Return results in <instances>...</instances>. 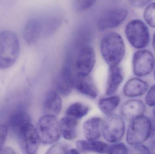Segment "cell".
I'll use <instances>...</instances> for the list:
<instances>
[{"instance_id":"6da1fadb","label":"cell","mask_w":155,"mask_h":154,"mask_svg":"<svg viewBox=\"0 0 155 154\" xmlns=\"http://www.w3.org/2000/svg\"><path fill=\"white\" fill-rule=\"evenodd\" d=\"M100 49L103 58L109 66H117L124 58L125 45L120 34L110 32L102 38Z\"/></svg>"},{"instance_id":"7a4b0ae2","label":"cell","mask_w":155,"mask_h":154,"mask_svg":"<svg viewBox=\"0 0 155 154\" xmlns=\"http://www.w3.org/2000/svg\"><path fill=\"white\" fill-rule=\"evenodd\" d=\"M20 53V42L16 33L10 30L0 32V69L12 67Z\"/></svg>"},{"instance_id":"3957f363","label":"cell","mask_w":155,"mask_h":154,"mask_svg":"<svg viewBox=\"0 0 155 154\" xmlns=\"http://www.w3.org/2000/svg\"><path fill=\"white\" fill-rule=\"evenodd\" d=\"M130 122L127 132V143L132 146L143 144L152 134L153 123L151 119L143 115Z\"/></svg>"},{"instance_id":"277c9868","label":"cell","mask_w":155,"mask_h":154,"mask_svg":"<svg viewBox=\"0 0 155 154\" xmlns=\"http://www.w3.org/2000/svg\"><path fill=\"white\" fill-rule=\"evenodd\" d=\"M125 34L128 42L135 49H143L147 47L150 40L149 28L140 19H134L127 23Z\"/></svg>"},{"instance_id":"5b68a950","label":"cell","mask_w":155,"mask_h":154,"mask_svg":"<svg viewBox=\"0 0 155 154\" xmlns=\"http://www.w3.org/2000/svg\"><path fill=\"white\" fill-rule=\"evenodd\" d=\"M41 143L50 145L57 143L61 138L60 121L56 116L46 115L38 120L36 127Z\"/></svg>"},{"instance_id":"8992f818","label":"cell","mask_w":155,"mask_h":154,"mask_svg":"<svg viewBox=\"0 0 155 154\" xmlns=\"http://www.w3.org/2000/svg\"><path fill=\"white\" fill-rule=\"evenodd\" d=\"M125 124L122 117L116 114H110L104 122L103 135L109 143H118L124 137Z\"/></svg>"},{"instance_id":"52a82bcc","label":"cell","mask_w":155,"mask_h":154,"mask_svg":"<svg viewBox=\"0 0 155 154\" xmlns=\"http://www.w3.org/2000/svg\"><path fill=\"white\" fill-rule=\"evenodd\" d=\"M24 153H37L41 143L36 128L31 124L25 125L15 134Z\"/></svg>"},{"instance_id":"ba28073f","label":"cell","mask_w":155,"mask_h":154,"mask_svg":"<svg viewBox=\"0 0 155 154\" xmlns=\"http://www.w3.org/2000/svg\"><path fill=\"white\" fill-rule=\"evenodd\" d=\"M155 58L150 51L140 49L135 52L133 58L134 74L142 77L149 75L154 69Z\"/></svg>"},{"instance_id":"9c48e42d","label":"cell","mask_w":155,"mask_h":154,"mask_svg":"<svg viewBox=\"0 0 155 154\" xmlns=\"http://www.w3.org/2000/svg\"><path fill=\"white\" fill-rule=\"evenodd\" d=\"M128 15V10L125 8H115L109 10L102 15L98 20V30L104 31L116 28L124 23Z\"/></svg>"},{"instance_id":"30bf717a","label":"cell","mask_w":155,"mask_h":154,"mask_svg":"<svg viewBox=\"0 0 155 154\" xmlns=\"http://www.w3.org/2000/svg\"><path fill=\"white\" fill-rule=\"evenodd\" d=\"M96 62L94 50L90 46H85L78 52L75 62L77 76H88L93 70Z\"/></svg>"},{"instance_id":"8fae6325","label":"cell","mask_w":155,"mask_h":154,"mask_svg":"<svg viewBox=\"0 0 155 154\" xmlns=\"http://www.w3.org/2000/svg\"><path fill=\"white\" fill-rule=\"evenodd\" d=\"M75 78L69 63L63 67L56 82L57 91L64 96L70 95L75 87Z\"/></svg>"},{"instance_id":"7c38bea8","label":"cell","mask_w":155,"mask_h":154,"mask_svg":"<svg viewBox=\"0 0 155 154\" xmlns=\"http://www.w3.org/2000/svg\"><path fill=\"white\" fill-rule=\"evenodd\" d=\"M43 32V21L37 18H32L26 22L23 30V38L26 43H35Z\"/></svg>"},{"instance_id":"4fadbf2b","label":"cell","mask_w":155,"mask_h":154,"mask_svg":"<svg viewBox=\"0 0 155 154\" xmlns=\"http://www.w3.org/2000/svg\"><path fill=\"white\" fill-rule=\"evenodd\" d=\"M144 103L139 99H131L125 102L121 108L123 117L128 121L143 115L145 113Z\"/></svg>"},{"instance_id":"5bb4252c","label":"cell","mask_w":155,"mask_h":154,"mask_svg":"<svg viewBox=\"0 0 155 154\" xmlns=\"http://www.w3.org/2000/svg\"><path fill=\"white\" fill-rule=\"evenodd\" d=\"M104 121L100 118L93 117L87 120L83 125V132L88 141L97 140L103 133Z\"/></svg>"},{"instance_id":"9a60e30c","label":"cell","mask_w":155,"mask_h":154,"mask_svg":"<svg viewBox=\"0 0 155 154\" xmlns=\"http://www.w3.org/2000/svg\"><path fill=\"white\" fill-rule=\"evenodd\" d=\"M148 88L149 85L146 81L138 78H133L125 84L123 92L128 97H137L144 95Z\"/></svg>"},{"instance_id":"2e32d148","label":"cell","mask_w":155,"mask_h":154,"mask_svg":"<svg viewBox=\"0 0 155 154\" xmlns=\"http://www.w3.org/2000/svg\"><path fill=\"white\" fill-rule=\"evenodd\" d=\"M124 80L123 72L119 65L109 66L107 84L106 95L115 93Z\"/></svg>"},{"instance_id":"e0dca14e","label":"cell","mask_w":155,"mask_h":154,"mask_svg":"<svg viewBox=\"0 0 155 154\" xmlns=\"http://www.w3.org/2000/svg\"><path fill=\"white\" fill-rule=\"evenodd\" d=\"M75 87L79 93L92 98L97 96V90L93 80L88 76H77L75 78Z\"/></svg>"},{"instance_id":"ac0fdd59","label":"cell","mask_w":155,"mask_h":154,"mask_svg":"<svg viewBox=\"0 0 155 154\" xmlns=\"http://www.w3.org/2000/svg\"><path fill=\"white\" fill-rule=\"evenodd\" d=\"M62 107V100L56 91H51L46 96L44 104L46 115L57 116L60 114Z\"/></svg>"},{"instance_id":"d6986e66","label":"cell","mask_w":155,"mask_h":154,"mask_svg":"<svg viewBox=\"0 0 155 154\" xmlns=\"http://www.w3.org/2000/svg\"><path fill=\"white\" fill-rule=\"evenodd\" d=\"M78 119L70 116L62 118L60 121L61 136L67 140H72L76 137L78 122Z\"/></svg>"},{"instance_id":"ffe728a7","label":"cell","mask_w":155,"mask_h":154,"mask_svg":"<svg viewBox=\"0 0 155 154\" xmlns=\"http://www.w3.org/2000/svg\"><path fill=\"white\" fill-rule=\"evenodd\" d=\"M76 145L80 152H93L98 153H107L108 151V145L97 140H78L76 142Z\"/></svg>"},{"instance_id":"44dd1931","label":"cell","mask_w":155,"mask_h":154,"mask_svg":"<svg viewBox=\"0 0 155 154\" xmlns=\"http://www.w3.org/2000/svg\"><path fill=\"white\" fill-rule=\"evenodd\" d=\"M30 123L31 118L29 115L23 110L15 111L9 118V126L15 134L23 126Z\"/></svg>"},{"instance_id":"7402d4cb","label":"cell","mask_w":155,"mask_h":154,"mask_svg":"<svg viewBox=\"0 0 155 154\" xmlns=\"http://www.w3.org/2000/svg\"><path fill=\"white\" fill-rule=\"evenodd\" d=\"M120 98L118 96H113L102 99L98 102V107L101 111L106 115L112 114L119 105Z\"/></svg>"},{"instance_id":"603a6c76","label":"cell","mask_w":155,"mask_h":154,"mask_svg":"<svg viewBox=\"0 0 155 154\" xmlns=\"http://www.w3.org/2000/svg\"><path fill=\"white\" fill-rule=\"evenodd\" d=\"M88 111V106L82 103L77 102L72 104L67 108L66 115L76 119H80L86 115Z\"/></svg>"},{"instance_id":"cb8c5ba5","label":"cell","mask_w":155,"mask_h":154,"mask_svg":"<svg viewBox=\"0 0 155 154\" xmlns=\"http://www.w3.org/2000/svg\"><path fill=\"white\" fill-rule=\"evenodd\" d=\"M143 17L147 25L155 28V2L150 3L146 6L144 11Z\"/></svg>"},{"instance_id":"d4e9b609","label":"cell","mask_w":155,"mask_h":154,"mask_svg":"<svg viewBox=\"0 0 155 154\" xmlns=\"http://www.w3.org/2000/svg\"><path fill=\"white\" fill-rule=\"evenodd\" d=\"M70 146L66 143H55L47 151V154H68L70 151Z\"/></svg>"},{"instance_id":"484cf974","label":"cell","mask_w":155,"mask_h":154,"mask_svg":"<svg viewBox=\"0 0 155 154\" xmlns=\"http://www.w3.org/2000/svg\"><path fill=\"white\" fill-rule=\"evenodd\" d=\"M129 150L127 146L123 143H114L113 144L108 146L107 153L109 154H128Z\"/></svg>"},{"instance_id":"4316f807","label":"cell","mask_w":155,"mask_h":154,"mask_svg":"<svg viewBox=\"0 0 155 154\" xmlns=\"http://www.w3.org/2000/svg\"><path fill=\"white\" fill-rule=\"evenodd\" d=\"M96 1L97 0H74V7L77 11H85L92 7Z\"/></svg>"},{"instance_id":"83f0119b","label":"cell","mask_w":155,"mask_h":154,"mask_svg":"<svg viewBox=\"0 0 155 154\" xmlns=\"http://www.w3.org/2000/svg\"><path fill=\"white\" fill-rule=\"evenodd\" d=\"M145 103L150 107L155 106V85H153L147 91L145 97Z\"/></svg>"},{"instance_id":"f1b7e54d","label":"cell","mask_w":155,"mask_h":154,"mask_svg":"<svg viewBox=\"0 0 155 154\" xmlns=\"http://www.w3.org/2000/svg\"><path fill=\"white\" fill-rule=\"evenodd\" d=\"M8 127L4 124L0 125V151L4 146L8 134Z\"/></svg>"},{"instance_id":"f546056e","label":"cell","mask_w":155,"mask_h":154,"mask_svg":"<svg viewBox=\"0 0 155 154\" xmlns=\"http://www.w3.org/2000/svg\"><path fill=\"white\" fill-rule=\"evenodd\" d=\"M153 0H128L132 6L136 8H142L147 6Z\"/></svg>"},{"instance_id":"4dcf8cb0","label":"cell","mask_w":155,"mask_h":154,"mask_svg":"<svg viewBox=\"0 0 155 154\" xmlns=\"http://www.w3.org/2000/svg\"><path fill=\"white\" fill-rule=\"evenodd\" d=\"M134 150L137 153L141 154H151L149 147L140 144L134 146Z\"/></svg>"},{"instance_id":"1f68e13d","label":"cell","mask_w":155,"mask_h":154,"mask_svg":"<svg viewBox=\"0 0 155 154\" xmlns=\"http://www.w3.org/2000/svg\"><path fill=\"white\" fill-rule=\"evenodd\" d=\"M0 154H15V152L12 148L10 147H4V146L1 151Z\"/></svg>"},{"instance_id":"d6a6232c","label":"cell","mask_w":155,"mask_h":154,"mask_svg":"<svg viewBox=\"0 0 155 154\" xmlns=\"http://www.w3.org/2000/svg\"><path fill=\"white\" fill-rule=\"evenodd\" d=\"M149 148L151 154H155V139L151 141L149 144Z\"/></svg>"},{"instance_id":"836d02e7","label":"cell","mask_w":155,"mask_h":154,"mask_svg":"<svg viewBox=\"0 0 155 154\" xmlns=\"http://www.w3.org/2000/svg\"><path fill=\"white\" fill-rule=\"evenodd\" d=\"M152 46H153V49L155 51V32L154 33L153 36V41H152Z\"/></svg>"},{"instance_id":"e575fe53","label":"cell","mask_w":155,"mask_h":154,"mask_svg":"<svg viewBox=\"0 0 155 154\" xmlns=\"http://www.w3.org/2000/svg\"><path fill=\"white\" fill-rule=\"evenodd\" d=\"M153 114L154 117L155 118V106H154L153 109Z\"/></svg>"},{"instance_id":"d590c367","label":"cell","mask_w":155,"mask_h":154,"mask_svg":"<svg viewBox=\"0 0 155 154\" xmlns=\"http://www.w3.org/2000/svg\"><path fill=\"white\" fill-rule=\"evenodd\" d=\"M154 69V77L155 80V67Z\"/></svg>"}]
</instances>
